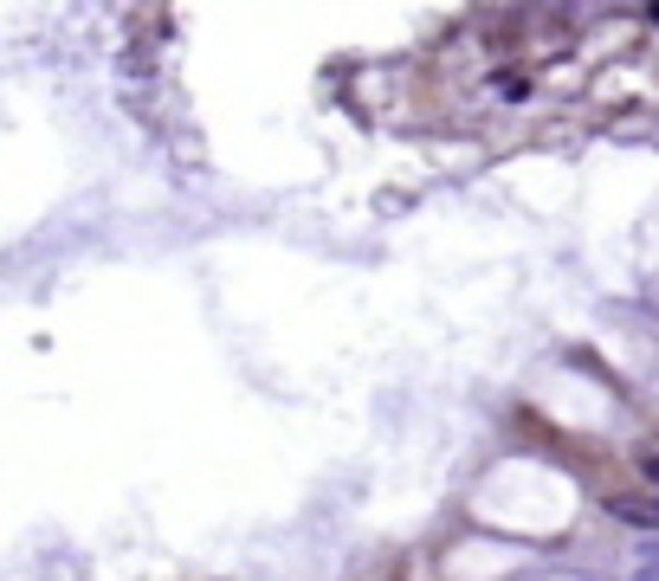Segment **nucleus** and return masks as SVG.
Segmentation results:
<instances>
[{
  "label": "nucleus",
  "mask_w": 659,
  "mask_h": 581,
  "mask_svg": "<svg viewBox=\"0 0 659 581\" xmlns=\"http://www.w3.org/2000/svg\"><path fill=\"white\" fill-rule=\"evenodd\" d=\"M498 97H511V104H517V97H530V84H523L517 72H505V78H498Z\"/></svg>",
  "instance_id": "f257e3e1"
}]
</instances>
